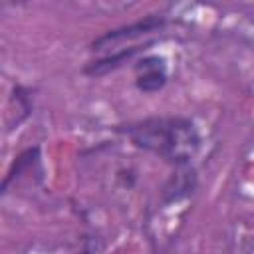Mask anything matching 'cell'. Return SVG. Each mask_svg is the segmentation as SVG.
I'll use <instances>...</instances> for the list:
<instances>
[{"instance_id":"obj_4","label":"cell","mask_w":254,"mask_h":254,"mask_svg":"<svg viewBox=\"0 0 254 254\" xmlns=\"http://www.w3.org/2000/svg\"><path fill=\"white\" fill-rule=\"evenodd\" d=\"M133 71H135V87L145 95L159 93L169 81L167 60L165 56L159 54H145L137 58L133 64Z\"/></svg>"},{"instance_id":"obj_6","label":"cell","mask_w":254,"mask_h":254,"mask_svg":"<svg viewBox=\"0 0 254 254\" xmlns=\"http://www.w3.org/2000/svg\"><path fill=\"white\" fill-rule=\"evenodd\" d=\"M198 187L194 167H173V173L161 187V204H173L189 198Z\"/></svg>"},{"instance_id":"obj_2","label":"cell","mask_w":254,"mask_h":254,"mask_svg":"<svg viewBox=\"0 0 254 254\" xmlns=\"http://www.w3.org/2000/svg\"><path fill=\"white\" fill-rule=\"evenodd\" d=\"M167 26H169V18L165 14H147V16H141V18L129 22V24H121L117 28L101 32L99 36H95L89 42L87 50L89 52H105L109 48H117L123 44L129 46V42L145 38V36L155 34V32H163Z\"/></svg>"},{"instance_id":"obj_5","label":"cell","mask_w":254,"mask_h":254,"mask_svg":"<svg viewBox=\"0 0 254 254\" xmlns=\"http://www.w3.org/2000/svg\"><path fill=\"white\" fill-rule=\"evenodd\" d=\"M32 175H38L40 179H44L42 147H40V145H30V147L22 149L18 155H14L12 163H10L8 169H6V175L2 177L0 192L6 194L14 183H18V181L24 179V177H32Z\"/></svg>"},{"instance_id":"obj_1","label":"cell","mask_w":254,"mask_h":254,"mask_svg":"<svg viewBox=\"0 0 254 254\" xmlns=\"http://www.w3.org/2000/svg\"><path fill=\"white\" fill-rule=\"evenodd\" d=\"M135 149L151 153L171 167H187L202 145L200 131L185 115H149L111 127Z\"/></svg>"},{"instance_id":"obj_7","label":"cell","mask_w":254,"mask_h":254,"mask_svg":"<svg viewBox=\"0 0 254 254\" xmlns=\"http://www.w3.org/2000/svg\"><path fill=\"white\" fill-rule=\"evenodd\" d=\"M10 105L16 107V119L8 125V131H14L34 113V89L24 83H14L10 91Z\"/></svg>"},{"instance_id":"obj_9","label":"cell","mask_w":254,"mask_h":254,"mask_svg":"<svg viewBox=\"0 0 254 254\" xmlns=\"http://www.w3.org/2000/svg\"><path fill=\"white\" fill-rule=\"evenodd\" d=\"M71 254H99V246H97L93 240H87L83 248H79V250H75V252H71Z\"/></svg>"},{"instance_id":"obj_3","label":"cell","mask_w":254,"mask_h":254,"mask_svg":"<svg viewBox=\"0 0 254 254\" xmlns=\"http://www.w3.org/2000/svg\"><path fill=\"white\" fill-rule=\"evenodd\" d=\"M157 40H145L143 44H129V46H123V48H115L113 52H107L99 58H91L89 62L83 64L81 67V73L85 77H103V75H109L117 69H121L125 64L133 62L141 56L147 54V50L151 46H155Z\"/></svg>"},{"instance_id":"obj_8","label":"cell","mask_w":254,"mask_h":254,"mask_svg":"<svg viewBox=\"0 0 254 254\" xmlns=\"http://www.w3.org/2000/svg\"><path fill=\"white\" fill-rule=\"evenodd\" d=\"M115 179H117L123 187L131 189V187L135 185V181H137V175H135V171H133V169H119V171H117V175H115Z\"/></svg>"}]
</instances>
